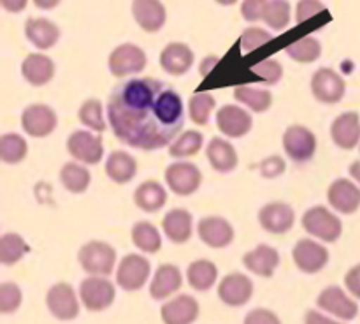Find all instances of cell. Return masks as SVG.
I'll return each mask as SVG.
<instances>
[{"instance_id": "1", "label": "cell", "mask_w": 360, "mask_h": 324, "mask_svg": "<svg viewBox=\"0 0 360 324\" xmlns=\"http://www.w3.org/2000/svg\"><path fill=\"white\" fill-rule=\"evenodd\" d=\"M112 134L132 148L151 151L171 144L185 123L183 99L155 77H130L112 88L108 101Z\"/></svg>"}, {"instance_id": "2", "label": "cell", "mask_w": 360, "mask_h": 324, "mask_svg": "<svg viewBox=\"0 0 360 324\" xmlns=\"http://www.w3.org/2000/svg\"><path fill=\"white\" fill-rule=\"evenodd\" d=\"M302 228L322 242L334 243L343 232V222L326 206H313L302 215Z\"/></svg>"}, {"instance_id": "3", "label": "cell", "mask_w": 360, "mask_h": 324, "mask_svg": "<svg viewBox=\"0 0 360 324\" xmlns=\"http://www.w3.org/2000/svg\"><path fill=\"white\" fill-rule=\"evenodd\" d=\"M77 259L86 273L94 275V277H105L115 268L116 250L109 243L94 239L81 247Z\"/></svg>"}, {"instance_id": "4", "label": "cell", "mask_w": 360, "mask_h": 324, "mask_svg": "<svg viewBox=\"0 0 360 324\" xmlns=\"http://www.w3.org/2000/svg\"><path fill=\"white\" fill-rule=\"evenodd\" d=\"M148 63V56L144 53L143 48L136 44H120L118 48H115L109 55L108 66L109 70L115 77H125L132 76V74H139L141 70H144Z\"/></svg>"}, {"instance_id": "5", "label": "cell", "mask_w": 360, "mask_h": 324, "mask_svg": "<svg viewBox=\"0 0 360 324\" xmlns=\"http://www.w3.org/2000/svg\"><path fill=\"white\" fill-rule=\"evenodd\" d=\"M79 298L83 305L91 312H101L109 309L116 298V289L112 282L104 277H88L79 285Z\"/></svg>"}, {"instance_id": "6", "label": "cell", "mask_w": 360, "mask_h": 324, "mask_svg": "<svg viewBox=\"0 0 360 324\" xmlns=\"http://www.w3.org/2000/svg\"><path fill=\"white\" fill-rule=\"evenodd\" d=\"M165 183L178 196H192L202 183V173L192 162H174L165 169Z\"/></svg>"}, {"instance_id": "7", "label": "cell", "mask_w": 360, "mask_h": 324, "mask_svg": "<svg viewBox=\"0 0 360 324\" xmlns=\"http://www.w3.org/2000/svg\"><path fill=\"white\" fill-rule=\"evenodd\" d=\"M283 148L285 154L294 162H308L311 161L316 151V137L308 127L304 125H290L283 134Z\"/></svg>"}, {"instance_id": "8", "label": "cell", "mask_w": 360, "mask_h": 324, "mask_svg": "<svg viewBox=\"0 0 360 324\" xmlns=\"http://www.w3.org/2000/svg\"><path fill=\"white\" fill-rule=\"evenodd\" d=\"M67 151L76 161L84 164H97L104 157V144H102L101 134H91L88 130H74L67 137Z\"/></svg>"}, {"instance_id": "9", "label": "cell", "mask_w": 360, "mask_h": 324, "mask_svg": "<svg viewBox=\"0 0 360 324\" xmlns=\"http://www.w3.org/2000/svg\"><path fill=\"white\" fill-rule=\"evenodd\" d=\"M311 92L316 101L323 102V104H338L345 97L347 83L341 74H338L334 69L322 67L313 74Z\"/></svg>"}, {"instance_id": "10", "label": "cell", "mask_w": 360, "mask_h": 324, "mask_svg": "<svg viewBox=\"0 0 360 324\" xmlns=\"http://www.w3.org/2000/svg\"><path fill=\"white\" fill-rule=\"evenodd\" d=\"M151 273V264L146 257L139 254H129L120 263L116 271V282L125 291H137L148 282Z\"/></svg>"}, {"instance_id": "11", "label": "cell", "mask_w": 360, "mask_h": 324, "mask_svg": "<svg viewBox=\"0 0 360 324\" xmlns=\"http://www.w3.org/2000/svg\"><path fill=\"white\" fill-rule=\"evenodd\" d=\"M58 125V116L48 104H30L21 113V127L32 137H46Z\"/></svg>"}, {"instance_id": "12", "label": "cell", "mask_w": 360, "mask_h": 324, "mask_svg": "<svg viewBox=\"0 0 360 324\" xmlns=\"http://www.w3.org/2000/svg\"><path fill=\"white\" fill-rule=\"evenodd\" d=\"M292 257H294V263L299 270L313 275L323 270L326 264L329 263V250L320 245L319 242L302 238L295 243L294 250H292Z\"/></svg>"}, {"instance_id": "13", "label": "cell", "mask_w": 360, "mask_h": 324, "mask_svg": "<svg viewBox=\"0 0 360 324\" xmlns=\"http://www.w3.org/2000/svg\"><path fill=\"white\" fill-rule=\"evenodd\" d=\"M259 222L271 235H285L294 228L295 211L290 204L274 201L260 208Z\"/></svg>"}, {"instance_id": "14", "label": "cell", "mask_w": 360, "mask_h": 324, "mask_svg": "<svg viewBox=\"0 0 360 324\" xmlns=\"http://www.w3.org/2000/svg\"><path fill=\"white\" fill-rule=\"evenodd\" d=\"M46 303H48L49 312L60 320H70L79 313V301H77L76 292L65 282L55 284L49 289Z\"/></svg>"}, {"instance_id": "15", "label": "cell", "mask_w": 360, "mask_h": 324, "mask_svg": "<svg viewBox=\"0 0 360 324\" xmlns=\"http://www.w3.org/2000/svg\"><path fill=\"white\" fill-rule=\"evenodd\" d=\"M319 306L326 312L333 313V316L340 317L343 320H352L357 317L359 305L338 285H329L320 292L319 299H316Z\"/></svg>"}, {"instance_id": "16", "label": "cell", "mask_w": 360, "mask_h": 324, "mask_svg": "<svg viewBox=\"0 0 360 324\" xmlns=\"http://www.w3.org/2000/svg\"><path fill=\"white\" fill-rule=\"evenodd\" d=\"M217 125L227 137H243L252 130L253 118L246 109L234 104H225L217 113Z\"/></svg>"}, {"instance_id": "17", "label": "cell", "mask_w": 360, "mask_h": 324, "mask_svg": "<svg viewBox=\"0 0 360 324\" xmlns=\"http://www.w3.org/2000/svg\"><path fill=\"white\" fill-rule=\"evenodd\" d=\"M329 204L340 213L352 215L360 208V189L348 178H338L327 190Z\"/></svg>"}, {"instance_id": "18", "label": "cell", "mask_w": 360, "mask_h": 324, "mask_svg": "<svg viewBox=\"0 0 360 324\" xmlns=\"http://www.w3.org/2000/svg\"><path fill=\"white\" fill-rule=\"evenodd\" d=\"M197 235L211 249H224L234 239V228L224 217H204L197 224Z\"/></svg>"}, {"instance_id": "19", "label": "cell", "mask_w": 360, "mask_h": 324, "mask_svg": "<svg viewBox=\"0 0 360 324\" xmlns=\"http://www.w3.org/2000/svg\"><path fill=\"white\" fill-rule=\"evenodd\" d=\"M218 296L229 306H243L253 296V282L243 273H229L218 285Z\"/></svg>"}, {"instance_id": "20", "label": "cell", "mask_w": 360, "mask_h": 324, "mask_svg": "<svg viewBox=\"0 0 360 324\" xmlns=\"http://www.w3.org/2000/svg\"><path fill=\"white\" fill-rule=\"evenodd\" d=\"M334 144L343 150H352L360 143V116L357 111L341 113L330 125Z\"/></svg>"}, {"instance_id": "21", "label": "cell", "mask_w": 360, "mask_h": 324, "mask_svg": "<svg viewBox=\"0 0 360 324\" xmlns=\"http://www.w3.org/2000/svg\"><path fill=\"white\" fill-rule=\"evenodd\" d=\"M132 14L144 32H158L165 25L167 11L160 0H134Z\"/></svg>"}, {"instance_id": "22", "label": "cell", "mask_w": 360, "mask_h": 324, "mask_svg": "<svg viewBox=\"0 0 360 324\" xmlns=\"http://www.w3.org/2000/svg\"><path fill=\"white\" fill-rule=\"evenodd\" d=\"M160 66L171 76H183L193 66V51L183 42H171L160 53Z\"/></svg>"}, {"instance_id": "23", "label": "cell", "mask_w": 360, "mask_h": 324, "mask_svg": "<svg viewBox=\"0 0 360 324\" xmlns=\"http://www.w3.org/2000/svg\"><path fill=\"white\" fill-rule=\"evenodd\" d=\"M160 313L165 324H192L199 317V303L193 296H176L162 306Z\"/></svg>"}, {"instance_id": "24", "label": "cell", "mask_w": 360, "mask_h": 324, "mask_svg": "<svg viewBox=\"0 0 360 324\" xmlns=\"http://www.w3.org/2000/svg\"><path fill=\"white\" fill-rule=\"evenodd\" d=\"M162 229L172 243H186L193 231L192 213L185 208H174L162 218Z\"/></svg>"}, {"instance_id": "25", "label": "cell", "mask_w": 360, "mask_h": 324, "mask_svg": "<svg viewBox=\"0 0 360 324\" xmlns=\"http://www.w3.org/2000/svg\"><path fill=\"white\" fill-rule=\"evenodd\" d=\"M243 263L252 273L259 275V277H273L278 264H280V254L274 247L262 243L257 249L246 252L243 256Z\"/></svg>"}, {"instance_id": "26", "label": "cell", "mask_w": 360, "mask_h": 324, "mask_svg": "<svg viewBox=\"0 0 360 324\" xmlns=\"http://www.w3.org/2000/svg\"><path fill=\"white\" fill-rule=\"evenodd\" d=\"M21 74L25 81L34 87H42V85H48L55 76V63L42 53H30L21 63Z\"/></svg>"}, {"instance_id": "27", "label": "cell", "mask_w": 360, "mask_h": 324, "mask_svg": "<svg viewBox=\"0 0 360 324\" xmlns=\"http://www.w3.org/2000/svg\"><path fill=\"white\" fill-rule=\"evenodd\" d=\"M25 35L37 49H49L58 42L60 28L46 18H28Z\"/></svg>"}, {"instance_id": "28", "label": "cell", "mask_w": 360, "mask_h": 324, "mask_svg": "<svg viewBox=\"0 0 360 324\" xmlns=\"http://www.w3.org/2000/svg\"><path fill=\"white\" fill-rule=\"evenodd\" d=\"M206 157L211 168L218 173H231L238 168V151L224 137H213L206 148Z\"/></svg>"}, {"instance_id": "29", "label": "cell", "mask_w": 360, "mask_h": 324, "mask_svg": "<svg viewBox=\"0 0 360 324\" xmlns=\"http://www.w3.org/2000/svg\"><path fill=\"white\" fill-rule=\"evenodd\" d=\"M183 284L181 271L174 264H162L158 270L155 271V277L150 285V294L155 299H164L167 296L174 294Z\"/></svg>"}, {"instance_id": "30", "label": "cell", "mask_w": 360, "mask_h": 324, "mask_svg": "<svg viewBox=\"0 0 360 324\" xmlns=\"http://www.w3.org/2000/svg\"><path fill=\"white\" fill-rule=\"evenodd\" d=\"M134 201H136L137 206L141 208L146 213H155V211L162 210L167 201V190L164 189V185L155 180H148L143 182L134 192Z\"/></svg>"}, {"instance_id": "31", "label": "cell", "mask_w": 360, "mask_h": 324, "mask_svg": "<svg viewBox=\"0 0 360 324\" xmlns=\"http://www.w3.org/2000/svg\"><path fill=\"white\" fill-rule=\"evenodd\" d=\"M105 173L112 182L123 185V183H129L134 180L137 173V162L127 151L116 150L105 161Z\"/></svg>"}, {"instance_id": "32", "label": "cell", "mask_w": 360, "mask_h": 324, "mask_svg": "<svg viewBox=\"0 0 360 324\" xmlns=\"http://www.w3.org/2000/svg\"><path fill=\"white\" fill-rule=\"evenodd\" d=\"M186 278L188 284L197 291H207L214 285L218 278L217 264L207 259H197L186 270Z\"/></svg>"}, {"instance_id": "33", "label": "cell", "mask_w": 360, "mask_h": 324, "mask_svg": "<svg viewBox=\"0 0 360 324\" xmlns=\"http://www.w3.org/2000/svg\"><path fill=\"white\" fill-rule=\"evenodd\" d=\"M234 99L241 104L248 106L253 113H264L273 104V94L262 88L250 87V85H238L234 88Z\"/></svg>"}, {"instance_id": "34", "label": "cell", "mask_w": 360, "mask_h": 324, "mask_svg": "<svg viewBox=\"0 0 360 324\" xmlns=\"http://www.w3.org/2000/svg\"><path fill=\"white\" fill-rule=\"evenodd\" d=\"M60 182L63 183L69 192L81 194L90 187L91 175L84 166L76 164V162H67L62 169H60Z\"/></svg>"}, {"instance_id": "35", "label": "cell", "mask_w": 360, "mask_h": 324, "mask_svg": "<svg viewBox=\"0 0 360 324\" xmlns=\"http://www.w3.org/2000/svg\"><path fill=\"white\" fill-rule=\"evenodd\" d=\"M204 144V136L199 130H185L183 134H179L171 144H169V155L176 158H185V157H193L200 151Z\"/></svg>"}, {"instance_id": "36", "label": "cell", "mask_w": 360, "mask_h": 324, "mask_svg": "<svg viewBox=\"0 0 360 324\" xmlns=\"http://www.w3.org/2000/svg\"><path fill=\"white\" fill-rule=\"evenodd\" d=\"M285 51H287V55L290 56L292 60H295V62L311 63L315 62V60H319L320 55H322V44H320L319 39L306 35V37H301L297 39V41L290 42V44L285 48Z\"/></svg>"}, {"instance_id": "37", "label": "cell", "mask_w": 360, "mask_h": 324, "mask_svg": "<svg viewBox=\"0 0 360 324\" xmlns=\"http://www.w3.org/2000/svg\"><path fill=\"white\" fill-rule=\"evenodd\" d=\"M132 242L137 249L146 254H155L162 247V236L158 229L150 222H137L132 228Z\"/></svg>"}, {"instance_id": "38", "label": "cell", "mask_w": 360, "mask_h": 324, "mask_svg": "<svg viewBox=\"0 0 360 324\" xmlns=\"http://www.w3.org/2000/svg\"><path fill=\"white\" fill-rule=\"evenodd\" d=\"M28 154V144L23 136L16 132L4 134L0 139V158L6 164H18Z\"/></svg>"}, {"instance_id": "39", "label": "cell", "mask_w": 360, "mask_h": 324, "mask_svg": "<svg viewBox=\"0 0 360 324\" xmlns=\"http://www.w3.org/2000/svg\"><path fill=\"white\" fill-rule=\"evenodd\" d=\"M30 250V247L27 245L23 238L16 232H6V235L0 238V261L6 266H13L16 264L25 254Z\"/></svg>"}, {"instance_id": "40", "label": "cell", "mask_w": 360, "mask_h": 324, "mask_svg": "<svg viewBox=\"0 0 360 324\" xmlns=\"http://www.w3.org/2000/svg\"><path fill=\"white\" fill-rule=\"evenodd\" d=\"M292 18V6L288 0H269L266 11H264L262 20L266 21L267 27L273 30H283L288 27Z\"/></svg>"}, {"instance_id": "41", "label": "cell", "mask_w": 360, "mask_h": 324, "mask_svg": "<svg viewBox=\"0 0 360 324\" xmlns=\"http://www.w3.org/2000/svg\"><path fill=\"white\" fill-rule=\"evenodd\" d=\"M214 106H217V101L207 92L193 94L188 101V113L192 122L197 123V125H207V120H210V115L214 109Z\"/></svg>"}, {"instance_id": "42", "label": "cell", "mask_w": 360, "mask_h": 324, "mask_svg": "<svg viewBox=\"0 0 360 324\" xmlns=\"http://www.w3.org/2000/svg\"><path fill=\"white\" fill-rule=\"evenodd\" d=\"M79 122L86 125L88 129L95 130V132H104L105 130V120L102 115V104L97 99H88L81 104L79 113Z\"/></svg>"}, {"instance_id": "43", "label": "cell", "mask_w": 360, "mask_h": 324, "mask_svg": "<svg viewBox=\"0 0 360 324\" xmlns=\"http://www.w3.org/2000/svg\"><path fill=\"white\" fill-rule=\"evenodd\" d=\"M250 73L255 74L260 81L267 85H276L283 77V67L274 58H266L250 67Z\"/></svg>"}, {"instance_id": "44", "label": "cell", "mask_w": 360, "mask_h": 324, "mask_svg": "<svg viewBox=\"0 0 360 324\" xmlns=\"http://www.w3.org/2000/svg\"><path fill=\"white\" fill-rule=\"evenodd\" d=\"M273 41V34H269L267 30L259 27H250L246 28L245 32L241 34V49L245 53L253 51V49L260 48V46L267 44V42Z\"/></svg>"}, {"instance_id": "45", "label": "cell", "mask_w": 360, "mask_h": 324, "mask_svg": "<svg viewBox=\"0 0 360 324\" xmlns=\"http://www.w3.org/2000/svg\"><path fill=\"white\" fill-rule=\"evenodd\" d=\"M21 305V291L13 282H4L0 285V312L11 313L20 309Z\"/></svg>"}, {"instance_id": "46", "label": "cell", "mask_w": 360, "mask_h": 324, "mask_svg": "<svg viewBox=\"0 0 360 324\" xmlns=\"http://www.w3.org/2000/svg\"><path fill=\"white\" fill-rule=\"evenodd\" d=\"M323 11H326V6L320 0H299L297 7H295V21L304 23Z\"/></svg>"}, {"instance_id": "47", "label": "cell", "mask_w": 360, "mask_h": 324, "mask_svg": "<svg viewBox=\"0 0 360 324\" xmlns=\"http://www.w3.org/2000/svg\"><path fill=\"white\" fill-rule=\"evenodd\" d=\"M260 173H262L264 178H276V176L283 175L285 169H287V162L283 161L278 155H273V157L264 158L262 162L259 164Z\"/></svg>"}, {"instance_id": "48", "label": "cell", "mask_w": 360, "mask_h": 324, "mask_svg": "<svg viewBox=\"0 0 360 324\" xmlns=\"http://www.w3.org/2000/svg\"><path fill=\"white\" fill-rule=\"evenodd\" d=\"M269 0H243L241 14L246 21L262 20L264 11H266Z\"/></svg>"}, {"instance_id": "49", "label": "cell", "mask_w": 360, "mask_h": 324, "mask_svg": "<svg viewBox=\"0 0 360 324\" xmlns=\"http://www.w3.org/2000/svg\"><path fill=\"white\" fill-rule=\"evenodd\" d=\"M245 324H281L280 317L267 309H255L245 317Z\"/></svg>"}, {"instance_id": "50", "label": "cell", "mask_w": 360, "mask_h": 324, "mask_svg": "<svg viewBox=\"0 0 360 324\" xmlns=\"http://www.w3.org/2000/svg\"><path fill=\"white\" fill-rule=\"evenodd\" d=\"M345 285L350 291V294L360 299V264H355L354 268L348 270V273L345 275Z\"/></svg>"}, {"instance_id": "51", "label": "cell", "mask_w": 360, "mask_h": 324, "mask_svg": "<svg viewBox=\"0 0 360 324\" xmlns=\"http://www.w3.org/2000/svg\"><path fill=\"white\" fill-rule=\"evenodd\" d=\"M304 324H341V323L330 319V317H326L323 313L316 312V310H309V312H306Z\"/></svg>"}, {"instance_id": "52", "label": "cell", "mask_w": 360, "mask_h": 324, "mask_svg": "<svg viewBox=\"0 0 360 324\" xmlns=\"http://www.w3.org/2000/svg\"><path fill=\"white\" fill-rule=\"evenodd\" d=\"M0 4H2L4 9L7 11V13H21V11L27 7L28 0H0Z\"/></svg>"}, {"instance_id": "53", "label": "cell", "mask_w": 360, "mask_h": 324, "mask_svg": "<svg viewBox=\"0 0 360 324\" xmlns=\"http://www.w3.org/2000/svg\"><path fill=\"white\" fill-rule=\"evenodd\" d=\"M218 62H220V56H217V55L206 56V58H204L202 62H200V67H199L200 74H202V76H207V74H210L211 70H213L214 67H217Z\"/></svg>"}, {"instance_id": "54", "label": "cell", "mask_w": 360, "mask_h": 324, "mask_svg": "<svg viewBox=\"0 0 360 324\" xmlns=\"http://www.w3.org/2000/svg\"><path fill=\"white\" fill-rule=\"evenodd\" d=\"M60 2H62V0H34L35 6H37L39 9H44V11L55 9Z\"/></svg>"}, {"instance_id": "55", "label": "cell", "mask_w": 360, "mask_h": 324, "mask_svg": "<svg viewBox=\"0 0 360 324\" xmlns=\"http://www.w3.org/2000/svg\"><path fill=\"white\" fill-rule=\"evenodd\" d=\"M348 171H350L352 178H354L355 182H357L360 185V161H355L354 164L350 166V169H348Z\"/></svg>"}, {"instance_id": "56", "label": "cell", "mask_w": 360, "mask_h": 324, "mask_svg": "<svg viewBox=\"0 0 360 324\" xmlns=\"http://www.w3.org/2000/svg\"><path fill=\"white\" fill-rule=\"evenodd\" d=\"M217 2L220 4V6H234L238 0H217Z\"/></svg>"}]
</instances>
